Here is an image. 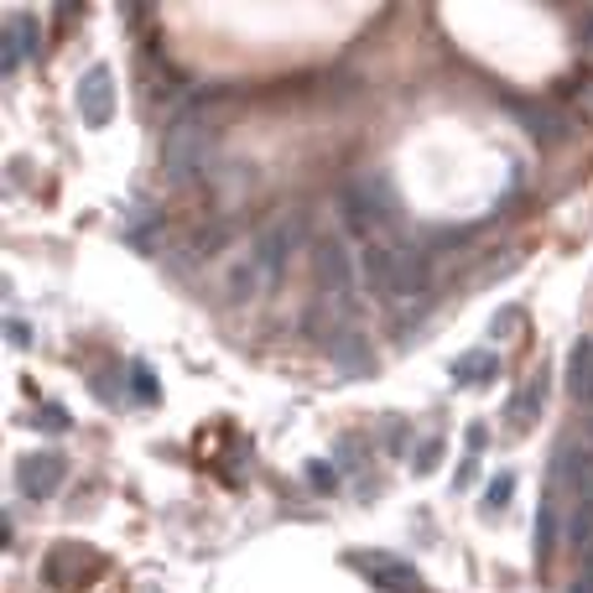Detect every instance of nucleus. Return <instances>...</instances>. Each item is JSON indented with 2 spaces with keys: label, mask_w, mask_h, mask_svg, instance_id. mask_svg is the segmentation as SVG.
<instances>
[{
  "label": "nucleus",
  "mask_w": 593,
  "mask_h": 593,
  "mask_svg": "<svg viewBox=\"0 0 593 593\" xmlns=\"http://www.w3.org/2000/svg\"><path fill=\"white\" fill-rule=\"evenodd\" d=\"M214 136L219 125L209 115V104H188L172 115L167 136H161V178L172 188H188L209 172V157H214Z\"/></svg>",
  "instance_id": "obj_1"
},
{
  "label": "nucleus",
  "mask_w": 593,
  "mask_h": 593,
  "mask_svg": "<svg viewBox=\"0 0 593 593\" xmlns=\"http://www.w3.org/2000/svg\"><path fill=\"white\" fill-rule=\"evenodd\" d=\"M296 239H302V224L296 219H277V224H266L256 239H250V250L245 260L235 266V277H230V296H266L287 277V260H292Z\"/></svg>",
  "instance_id": "obj_2"
},
{
  "label": "nucleus",
  "mask_w": 593,
  "mask_h": 593,
  "mask_svg": "<svg viewBox=\"0 0 593 593\" xmlns=\"http://www.w3.org/2000/svg\"><path fill=\"white\" fill-rule=\"evenodd\" d=\"M317 287H323V296L334 302L344 317L359 313V266H355V250H349V239L344 235H323L317 239Z\"/></svg>",
  "instance_id": "obj_3"
},
{
  "label": "nucleus",
  "mask_w": 593,
  "mask_h": 593,
  "mask_svg": "<svg viewBox=\"0 0 593 593\" xmlns=\"http://www.w3.org/2000/svg\"><path fill=\"white\" fill-rule=\"evenodd\" d=\"M79 115H83V125H110V120H115V74H110V68H104V63H94V68H89V74H83L79 79Z\"/></svg>",
  "instance_id": "obj_4"
},
{
  "label": "nucleus",
  "mask_w": 593,
  "mask_h": 593,
  "mask_svg": "<svg viewBox=\"0 0 593 593\" xmlns=\"http://www.w3.org/2000/svg\"><path fill=\"white\" fill-rule=\"evenodd\" d=\"M37 53V21L26 16V11H16V16H5V32H0V74L11 79V74H21V63Z\"/></svg>",
  "instance_id": "obj_5"
},
{
  "label": "nucleus",
  "mask_w": 593,
  "mask_h": 593,
  "mask_svg": "<svg viewBox=\"0 0 593 593\" xmlns=\"http://www.w3.org/2000/svg\"><path fill=\"white\" fill-rule=\"evenodd\" d=\"M63 484V454H26L16 463V490L26 500H47Z\"/></svg>",
  "instance_id": "obj_6"
},
{
  "label": "nucleus",
  "mask_w": 593,
  "mask_h": 593,
  "mask_svg": "<svg viewBox=\"0 0 593 593\" xmlns=\"http://www.w3.org/2000/svg\"><path fill=\"white\" fill-rule=\"evenodd\" d=\"M422 281H427V260H422V250H412V245H395L385 302H412V296L422 292Z\"/></svg>",
  "instance_id": "obj_7"
},
{
  "label": "nucleus",
  "mask_w": 593,
  "mask_h": 593,
  "mask_svg": "<svg viewBox=\"0 0 593 593\" xmlns=\"http://www.w3.org/2000/svg\"><path fill=\"white\" fill-rule=\"evenodd\" d=\"M359 568H365V573L370 578H385V583H380V589H391V593H416V589H406V583H422V578L412 573V568H401V562H395V557H355Z\"/></svg>",
  "instance_id": "obj_8"
},
{
  "label": "nucleus",
  "mask_w": 593,
  "mask_h": 593,
  "mask_svg": "<svg viewBox=\"0 0 593 593\" xmlns=\"http://www.w3.org/2000/svg\"><path fill=\"white\" fill-rule=\"evenodd\" d=\"M568 385H573L578 401H589L593 406V338H583L573 349V365H568Z\"/></svg>",
  "instance_id": "obj_9"
},
{
  "label": "nucleus",
  "mask_w": 593,
  "mask_h": 593,
  "mask_svg": "<svg viewBox=\"0 0 593 593\" xmlns=\"http://www.w3.org/2000/svg\"><path fill=\"white\" fill-rule=\"evenodd\" d=\"M541 401H547V380H541V376L526 380V391L511 401V427H515V433H526V427H532V416H536Z\"/></svg>",
  "instance_id": "obj_10"
},
{
  "label": "nucleus",
  "mask_w": 593,
  "mask_h": 593,
  "mask_svg": "<svg viewBox=\"0 0 593 593\" xmlns=\"http://www.w3.org/2000/svg\"><path fill=\"white\" fill-rule=\"evenodd\" d=\"M521 120H526V131L541 141H562L568 136V115H557V110H521Z\"/></svg>",
  "instance_id": "obj_11"
},
{
  "label": "nucleus",
  "mask_w": 593,
  "mask_h": 593,
  "mask_svg": "<svg viewBox=\"0 0 593 593\" xmlns=\"http://www.w3.org/2000/svg\"><path fill=\"white\" fill-rule=\"evenodd\" d=\"M490 376H494V355H484V349L479 355H463L454 365V385H484Z\"/></svg>",
  "instance_id": "obj_12"
},
{
  "label": "nucleus",
  "mask_w": 593,
  "mask_h": 593,
  "mask_svg": "<svg viewBox=\"0 0 593 593\" xmlns=\"http://www.w3.org/2000/svg\"><path fill=\"white\" fill-rule=\"evenodd\" d=\"M511 490H515V474H494L490 479V500H484V511H505V500H511Z\"/></svg>",
  "instance_id": "obj_13"
},
{
  "label": "nucleus",
  "mask_w": 593,
  "mask_h": 593,
  "mask_svg": "<svg viewBox=\"0 0 593 593\" xmlns=\"http://www.w3.org/2000/svg\"><path fill=\"white\" fill-rule=\"evenodd\" d=\"M437 454H443V437H427V448H422V458H412L416 474H433L437 469Z\"/></svg>",
  "instance_id": "obj_14"
},
{
  "label": "nucleus",
  "mask_w": 593,
  "mask_h": 593,
  "mask_svg": "<svg viewBox=\"0 0 593 593\" xmlns=\"http://www.w3.org/2000/svg\"><path fill=\"white\" fill-rule=\"evenodd\" d=\"M5 334H11V344H16V349H26V323H21V317H11V323H5Z\"/></svg>",
  "instance_id": "obj_15"
},
{
  "label": "nucleus",
  "mask_w": 593,
  "mask_h": 593,
  "mask_svg": "<svg viewBox=\"0 0 593 593\" xmlns=\"http://www.w3.org/2000/svg\"><path fill=\"white\" fill-rule=\"evenodd\" d=\"M42 422H47V427H68V422H63V412H58V406H47V412H37V427H42Z\"/></svg>",
  "instance_id": "obj_16"
},
{
  "label": "nucleus",
  "mask_w": 593,
  "mask_h": 593,
  "mask_svg": "<svg viewBox=\"0 0 593 593\" xmlns=\"http://www.w3.org/2000/svg\"><path fill=\"white\" fill-rule=\"evenodd\" d=\"M307 474H313V484H317V490H328V484H334V474H328V469H323V463H313V469H307Z\"/></svg>",
  "instance_id": "obj_17"
},
{
  "label": "nucleus",
  "mask_w": 593,
  "mask_h": 593,
  "mask_svg": "<svg viewBox=\"0 0 593 593\" xmlns=\"http://www.w3.org/2000/svg\"><path fill=\"white\" fill-rule=\"evenodd\" d=\"M131 376H136V391H141V395H152V391H157V385H152V376H146L141 365H136V370H131Z\"/></svg>",
  "instance_id": "obj_18"
},
{
  "label": "nucleus",
  "mask_w": 593,
  "mask_h": 593,
  "mask_svg": "<svg viewBox=\"0 0 593 593\" xmlns=\"http://www.w3.org/2000/svg\"><path fill=\"white\" fill-rule=\"evenodd\" d=\"M573 593H593V583H573Z\"/></svg>",
  "instance_id": "obj_19"
},
{
  "label": "nucleus",
  "mask_w": 593,
  "mask_h": 593,
  "mask_svg": "<svg viewBox=\"0 0 593 593\" xmlns=\"http://www.w3.org/2000/svg\"><path fill=\"white\" fill-rule=\"evenodd\" d=\"M141 593H161V589H141Z\"/></svg>",
  "instance_id": "obj_20"
}]
</instances>
